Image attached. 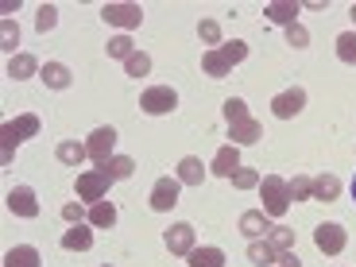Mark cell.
<instances>
[{"mask_svg":"<svg viewBox=\"0 0 356 267\" xmlns=\"http://www.w3.org/2000/svg\"><path fill=\"white\" fill-rule=\"evenodd\" d=\"M259 197H264V209L271 221H279V217L286 213L294 205V197H291V182L286 178H279V175H264V182H259Z\"/></svg>","mask_w":356,"mask_h":267,"instance_id":"6da1fadb","label":"cell"},{"mask_svg":"<svg viewBox=\"0 0 356 267\" xmlns=\"http://www.w3.org/2000/svg\"><path fill=\"white\" fill-rule=\"evenodd\" d=\"M108 186H113V178H108L105 170H97V167L86 170V175H74V190H78V197H81V202H89V205L105 202Z\"/></svg>","mask_w":356,"mask_h":267,"instance_id":"7a4b0ae2","label":"cell"},{"mask_svg":"<svg viewBox=\"0 0 356 267\" xmlns=\"http://www.w3.org/2000/svg\"><path fill=\"white\" fill-rule=\"evenodd\" d=\"M140 108L147 116H167V113H175V108H178V93L170 86H147L140 93Z\"/></svg>","mask_w":356,"mask_h":267,"instance_id":"3957f363","label":"cell"},{"mask_svg":"<svg viewBox=\"0 0 356 267\" xmlns=\"http://www.w3.org/2000/svg\"><path fill=\"white\" fill-rule=\"evenodd\" d=\"M101 19H105V24H113V27H120V31H136V27L143 24V8L140 4H105V8H101Z\"/></svg>","mask_w":356,"mask_h":267,"instance_id":"277c9868","label":"cell"},{"mask_svg":"<svg viewBox=\"0 0 356 267\" xmlns=\"http://www.w3.org/2000/svg\"><path fill=\"white\" fill-rule=\"evenodd\" d=\"M314 244H318L321 256H341V252H345V244H348L345 225H337V221L318 225V232H314Z\"/></svg>","mask_w":356,"mask_h":267,"instance_id":"5b68a950","label":"cell"},{"mask_svg":"<svg viewBox=\"0 0 356 267\" xmlns=\"http://www.w3.org/2000/svg\"><path fill=\"white\" fill-rule=\"evenodd\" d=\"M113 143H116V128H113V124H105V128H93V132H89V140H86V152H89V159L97 163V167H105V163L113 159Z\"/></svg>","mask_w":356,"mask_h":267,"instance_id":"8992f818","label":"cell"},{"mask_svg":"<svg viewBox=\"0 0 356 267\" xmlns=\"http://www.w3.org/2000/svg\"><path fill=\"white\" fill-rule=\"evenodd\" d=\"M306 108V89L302 86H291V89H283L275 101H271V113L279 116V120H291V116H298Z\"/></svg>","mask_w":356,"mask_h":267,"instance_id":"52a82bcc","label":"cell"},{"mask_svg":"<svg viewBox=\"0 0 356 267\" xmlns=\"http://www.w3.org/2000/svg\"><path fill=\"white\" fill-rule=\"evenodd\" d=\"M163 241H167L170 256H190V252L197 248V241H194V225H186V221L170 225V229L163 232Z\"/></svg>","mask_w":356,"mask_h":267,"instance_id":"ba28073f","label":"cell"},{"mask_svg":"<svg viewBox=\"0 0 356 267\" xmlns=\"http://www.w3.org/2000/svg\"><path fill=\"white\" fill-rule=\"evenodd\" d=\"M178 178H170V175H163L159 182H155V190H152V209L155 213H167V209H175V202H178Z\"/></svg>","mask_w":356,"mask_h":267,"instance_id":"9c48e42d","label":"cell"},{"mask_svg":"<svg viewBox=\"0 0 356 267\" xmlns=\"http://www.w3.org/2000/svg\"><path fill=\"white\" fill-rule=\"evenodd\" d=\"M8 209L16 217H27V221H31V217H39V197H35V190L31 186H16L8 194Z\"/></svg>","mask_w":356,"mask_h":267,"instance_id":"30bf717a","label":"cell"},{"mask_svg":"<svg viewBox=\"0 0 356 267\" xmlns=\"http://www.w3.org/2000/svg\"><path fill=\"white\" fill-rule=\"evenodd\" d=\"M264 16L286 31L291 24H298V4H294V0H271V4L264 8Z\"/></svg>","mask_w":356,"mask_h":267,"instance_id":"8fae6325","label":"cell"},{"mask_svg":"<svg viewBox=\"0 0 356 267\" xmlns=\"http://www.w3.org/2000/svg\"><path fill=\"white\" fill-rule=\"evenodd\" d=\"M241 232L252 236V241H264L267 232H271V217L264 209H248V213H241Z\"/></svg>","mask_w":356,"mask_h":267,"instance_id":"7c38bea8","label":"cell"},{"mask_svg":"<svg viewBox=\"0 0 356 267\" xmlns=\"http://www.w3.org/2000/svg\"><path fill=\"white\" fill-rule=\"evenodd\" d=\"M241 170V147L236 143H225L221 152H217V159H213V175L217 178H232Z\"/></svg>","mask_w":356,"mask_h":267,"instance_id":"4fadbf2b","label":"cell"},{"mask_svg":"<svg viewBox=\"0 0 356 267\" xmlns=\"http://www.w3.org/2000/svg\"><path fill=\"white\" fill-rule=\"evenodd\" d=\"M63 248L66 252H89L93 248V225H70L63 232Z\"/></svg>","mask_w":356,"mask_h":267,"instance_id":"5bb4252c","label":"cell"},{"mask_svg":"<svg viewBox=\"0 0 356 267\" xmlns=\"http://www.w3.org/2000/svg\"><path fill=\"white\" fill-rule=\"evenodd\" d=\"M259 136H264V124L259 120H241V124L229 128V143H236V147H248V143H259Z\"/></svg>","mask_w":356,"mask_h":267,"instance_id":"9a60e30c","label":"cell"},{"mask_svg":"<svg viewBox=\"0 0 356 267\" xmlns=\"http://www.w3.org/2000/svg\"><path fill=\"white\" fill-rule=\"evenodd\" d=\"M175 178L182 182V186H202V178H205V167L197 155H186V159H178V170Z\"/></svg>","mask_w":356,"mask_h":267,"instance_id":"2e32d148","label":"cell"},{"mask_svg":"<svg viewBox=\"0 0 356 267\" xmlns=\"http://www.w3.org/2000/svg\"><path fill=\"white\" fill-rule=\"evenodd\" d=\"M39 70H43V66L35 63V54H12V58H8V78H16V81L35 78Z\"/></svg>","mask_w":356,"mask_h":267,"instance_id":"e0dca14e","label":"cell"},{"mask_svg":"<svg viewBox=\"0 0 356 267\" xmlns=\"http://www.w3.org/2000/svg\"><path fill=\"white\" fill-rule=\"evenodd\" d=\"M54 159L66 163V167H81L89 159V152H86V143H78V140H63L54 147Z\"/></svg>","mask_w":356,"mask_h":267,"instance_id":"ac0fdd59","label":"cell"},{"mask_svg":"<svg viewBox=\"0 0 356 267\" xmlns=\"http://www.w3.org/2000/svg\"><path fill=\"white\" fill-rule=\"evenodd\" d=\"M314 197H318V202H337L341 197V178L330 175V170H325V175H314Z\"/></svg>","mask_w":356,"mask_h":267,"instance_id":"d6986e66","label":"cell"},{"mask_svg":"<svg viewBox=\"0 0 356 267\" xmlns=\"http://www.w3.org/2000/svg\"><path fill=\"white\" fill-rule=\"evenodd\" d=\"M39 78L47 81V89H66L74 81V74H70V66H63V63H43Z\"/></svg>","mask_w":356,"mask_h":267,"instance_id":"ffe728a7","label":"cell"},{"mask_svg":"<svg viewBox=\"0 0 356 267\" xmlns=\"http://www.w3.org/2000/svg\"><path fill=\"white\" fill-rule=\"evenodd\" d=\"M4 267H43V259H39V248H31V244H16V248L4 256Z\"/></svg>","mask_w":356,"mask_h":267,"instance_id":"44dd1931","label":"cell"},{"mask_svg":"<svg viewBox=\"0 0 356 267\" xmlns=\"http://www.w3.org/2000/svg\"><path fill=\"white\" fill-rule=\"evenodd\" d=\"M97 170H105L113 182H120V178H132L136 175V159H132V155H113V159H108L105 167H97Z\"/></svg>","mask_w":356,"mask_h":267,"instance_id":"7402d4cb","label":"cell"},{"mask_svg":"<svg viewBox=\"0 0 356 267\" xmlns=\"http://www.w3.org/2000/svg\"><path fill=\"white\" fill-rule=\"evenodd\" d=\"M275 259H279V252L271 248L267 241H248V264H256V267H275Z\"/></svg>","mask_w":356,"mask_h":267,"instance_id":"603a6c76","label":"cell"},{"mask_svg":"<svg viewBox=\"0 0 356 267\" xmlns=\"http://www.w3.org/2000/svg\"><path fill=\"white\" fill-rule=\"evenodd\" d=\"M186 259H190V267H225V252L221 248H209V244L194 248Z\"/></svg>","mask_w":356,"mask_h":267,"instance_id":"cb8c5ba5","label":"cell"},{"mask_svg":"<svg viewBox=\"0 0 356 267\" xmlns=\"http://www.w3.org/2000/svg\"><path fill=\"white\" fill-rule=\"evenodd\" d=\"M89 225H93V229H113L116 225V205H108V202L89 205Z\"/></svg>","mask_w":356,"mask_h":267,"instance_id":"d4e9b609","label":"cell"},{"mask_svg":"<svg viewBox=\"0 0 356 267\" xmlns=\"http://www.w3.org/2000/svg\"><path fill=\"white\" fill-rule=\"evenodd\" d=\"M202 70L209 74V78H229L232 63H229V58H225L221 51H205V58H202Z\"/></svg>","mask_w":356,"mask_h":267,"instance_id":"484cf974","label":"cell"},{"mask_svg":"<svg viewBox=\"0 0 356 267\" xmlns=\"http://www.w3.org/2000/svg\"><path fill=\"white\" fill-rule=\"evenodd\" d=\"M105 54H108V58H120V63H128V58L136 54V43H132V35H116V39H108Z\"/></svg>","mask_w":356,"mask_h":267,"instance_id":"4316f807","label":"cell"},{"mask_svg":"<svg viewBox=\"0 0 356 267\" xmlns=\"http://www.w3.org/2000/svg\"><path fill=\"white\" fill-rule=\"evenodd\" d=\"M333 47H337V58H341V63L356 66V31H341Z\"/></svg>","mask_w":356,"mask_h":267,"instance_id":"83f0119b","label":"cell"},{"mask_svg":"<svg viewBox=\"0 0 356 267\" xmlns=\"http://www.w3.org/2000/svg\"><path fill=\"white\" fill-rule=\"evenodd\" d=\"M264 241L271 244L275 252H294V232H291V229H283V225H275V229L267 232Z\"/></svg>","mask_w":356,"mask_h":267,"instance_id":"f1b7e54d","label":"cell"},{"mask_svg":"<svg viewBox=\"0 0 356 267\" xmlns=\"http://www.w3.org/2000/svg\"><path fill=\"white\" fill-rule=\"evenodd\" d=\"M8 124H12V132H16L19 140H31V136L39 132V116L24 113V116H16V120H8Z\"/></svg>","mask_w":356,"mask_h":267,"instance_id":"f546056e","label":"cell"},{"mask_svg":"<svg viewBox=\"0 0 356 267\" xmlns=\"http://www.w3.org/2000/svg\"><path fill=\"white\" fill-rule=\"evenodd\" d=\"M16 143H24L16 132H12V124L0 128V163H12V155H16Z\"/></svg>","mask_w":356,"mask_h":267,"instance_id":"4dcf8cb0","label":"cell"},{"mask_svg":"<svg viewBox=\"0 0 356 267\" xmlns=\"http://www.w3.org/2000/svg\"><path fill=\"white\" fill-rule=\"evenodd\" d=\"M291 197L294 202H310L314 197V178L310 175H294L291 178Z\"/></svg>","mask_w":356,"mask_h":267,"instance_id":"1f68e13d","label":"cell"},{"mask_svg":"<svg viewBox=\"0 0 356 267\" xmlns=\"http://www.w3.org/2000/svg\"><path fill=\"white\" fill-rule=\"evenodd\" d=\"M217 51H221V54L229 58L232 66H241L244 58H248V43H241V39H229V43H221Z\"/></svg>","mask_w":356,"mask_h":267,"instance_id":"d6a6232c","label":"cell"},{"mask_svg":"<svg viewBox=\"0 0 356 267\" xmlns=\"http://www.w3.org/2000/svg\"><path fill=\"white\" fill-rule=\"evenodd\" d=\"M221 113H225V120H229V128H232V124H241V120H248V105H244L241 97H229Z\"/></svg>","mask_w":356,"mask_h":267,"instance_id":"836d02e7","label":"cell"},{"mask_svg":"<svg viewBox=\"0 0 356 267\" xmlns=\"http://www.w3.org/2000/svg\"><path fill=\"white\" fill-rule=\"evenodd\" d=\"M147 70H152V58H147L143 51H136L132 58L124 63V74H128V78H147Z\"/></svg>","mask_w":356,"mask_h":267,"instance_id":"e575fe53","label":"cell"},{"mask_svg":"<svg viewBox=\"0 0 356 267\" xmlns=\"http://www.w3.org/2000/svg\"><path fill=\"white\" fill-rule=\"evenodd\" d=\"M259 182H264V178H259V170H252V167H241L236 175H232V186L236 190H259Z\"/></svg>","mask_w":356,"mask_h":267,"instance_id":"d590c367","label":"cell"},{"mask_svg":"<svg viewBox=\"0 0 356 267\" xmlns=\"http://www.w3.org/2000/svg\"><path fill=\"white\" fill-rule=\"evenodd\" d=\"M16 43H19L16 19H0V47H4V51H16Z\"/></svg>","mask_w":356,"mask_h":267,"instance_id":"8d00e7d4","label":"cell"},{"mask_svg":"<svg viewBox=\"0 0 356 267\" xmlns=\"http://www.w3.org/2000/svg\"><path fill=\"white\" fill-rule=\"evenodd\" d=\"M197 35L209 47H221V24H217V19H202V24H197Z\"/></svg>","mask_w":356,"mask_h":267,"instance_id":"74e56055","label":"cell"},{"mask_svg":"<svg viewBox=\"0 0 356 267\" xmlns=\"http://www.w3.org/2000/svg\"><path fill=\"white\" fill-rule=\"evenodd\" d=\"M54 24H58V8H54V4H43L39 16H35V27L47 35V31H54Z\"/></svg>","mask_w":356,"mask_h":267,"instance_id":"f35d334b","label":"cell"},{"mask_svg":"<svg viewBox=\"0 0 356 267\" xmlns=\"http://www.w3.org/2000/svg\"><path fill=\"white\" fill-rule=\"evenodd\" d=\"M286 43L302 51V47H310V31H306L302 24H291V27H286Z\"/></svg>","mask_w":356,"mask_h":267,"instance_id":"ab89813d","label":"cell"},{"mask_svg":"<svg viewBox=\"0 0 356 267\" xmlns=\"http://www.w3.org/2000/svg\"><path fill=\"white\" fill-rule=\"evenodd\" d=\"M63 217H66L70 225H81V217H89V213H86V205L74 202V205H63Z\"/></svg>","mask_w":356,"mask_h":267,"instance_id":"60d3db41","label":"cell"},{"mask_svg":"<svg viewBox=\"0 0 356 267\" xmlns=\"http://www.w3.org/2000/svg\"><path fill=\"white\" fill-rule=\"evenodd\" d=\"M275 267H302V264H298V256H294V252H279Z\"/></svg>","mask_w":356,"mask_h":267,"instance_id":"b9f144b4","label":"cell"},{"mask_svg":"<svg viewBox=\"0 0 356 267\" xmlns=\"http://www.w3.org/2000/svg\"><path fill=\"white\" fill-rule=\"evenodd\" d=\"M353 202H356V178H353Z\"/></svg>","mask_w":356,"mask_h":267,"instance_id":"7bdbcfd3","label":"cell"},{"mask_svg":"<svg viewBox=\"0 0 356 267\" xmlns=\"http://www.w3.org/2000/svg\"><path fill=\"white\" fill-rule=\"evenodd\" d=\"M353 19H356V4H353Z\"/></svg>","mask_w":356,"mask_h":267,"instance_id":"ee69618b","label":"cell"}]
</instances>
